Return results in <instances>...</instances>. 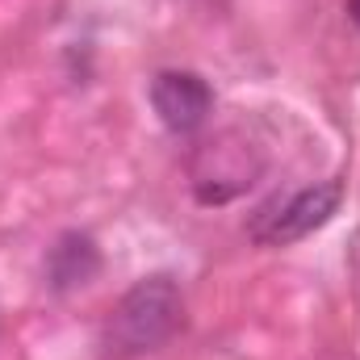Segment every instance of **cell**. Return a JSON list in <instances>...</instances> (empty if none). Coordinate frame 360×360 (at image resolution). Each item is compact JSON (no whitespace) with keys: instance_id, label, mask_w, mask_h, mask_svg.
I'll return each mask as SVG.
<instances>
[{"instance_id":"obj_6","label":"cell","mask_w":360,"mask_h":360,"mask_svg":"<svg viewBox=\"0 0 360 360\" xmlns=\"http://www.w3.org/2000/svg\"><path fill=\"white\" fill-rule=\"evenodd\" d=\"M348 17L360 25V0H348Z\"/></svg>"},{"instance_id":"obj_5","label":"cell","mask_w":360,"mask_h":360,"mask_svg":"<svg viewBox=\"0 0 360 360\" xmlns=\"http://www.w3.org/2000/svg\"><path fill=\"white\" fill-rule=\"evenodd\" d=\"M101 269V252H96V243H92L89 235H80V231H72V235H63L55 248H51V256H46V281H51V289H76V285H89L92 276Z\"/></svg>"},{"instance_id":"obj_2","label":"cell","mask_w":360,"mask_h":360,"mask_svg":"<svg viewBox=\"0 0 360 360\" xmlns=\"http://www.w3.org/2000/svg\"><path fill=\"white\" fill-rule=\"evenodd\" d=\"M344 201V184L340 180H323V184H306L297 193H289L285 201L269 205L264 214H256L252 222V239L260 248H289L302 243L306 235H314L319 226H327L335 218Z\"/></svg>"},{"instance_id":"obj_4","label":"cell","mask_w":360,"mask_h":360,"mask_svg":"<svg viewBox=\"0 0 360 360\" xmlns=\"http://www.w3.org/2000/svg\"><path fill=\"white\" fill-rule=\"evenodd\" d=\"M151 109L172 134H193L210 122L214 113V89L197 72H160L151 80Z\"/></svg>"},{"instance_id":"obj_1","label":"cell","mask_w":360,"mask_h":360,"mask_svg":"<svg viewBox=\"0 0 360 360\" xmlns=\"http://www.w3.org/2000/svg\"><path fill=\"white\" fill-rule=\"evenodd\" d=\"M184 327V297L172 276H143L117 297L105 319V348L113 356H147Z\"/></svg>"},{"instance_id":"obj_3","label":"cell","mask_w":360,"mask_h":360,"mask_svg":"<svg viewBox=\"0 0 360 360\" xmlns=\"http://www.w3.org/2000/svg\"><path fill=\"white\" fill-rule=\"evenodd\" d=\"M256 172H260V160H252L248 143H235V134H218V139L201 143L193 155V188L205 205L231 201L235 193H243L252 184Z\"/></svg>"}]
</instances>
